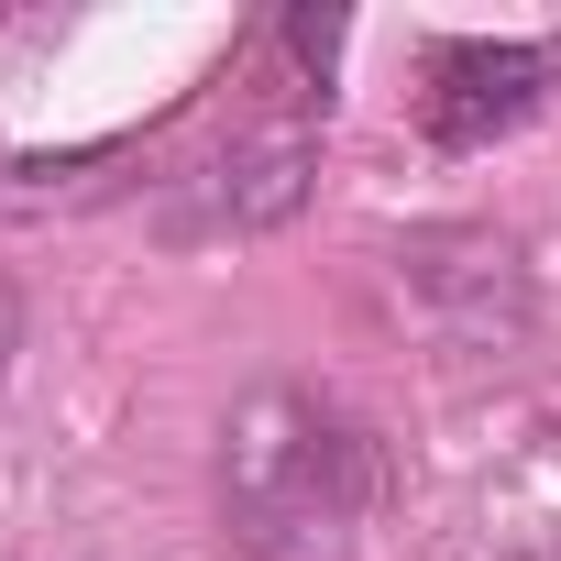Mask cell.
I'll return each mask as SVG.
<instances>
[{
    "label": "cell",
    "mask_w": 561,
    "mask_h": 561,
    "mask_svg": "<svg viewBox=\"0 0 561 561\" xmlns=\"http://www.w3.org/2000/svg\"><path fill=\"white\" fill-rule=\"evenodd\" d=\"M397 275L440 309V331H451L462 353H495V331L528 320V275H517V253H506L495 231H430V242L397 253Z\"/></svg>",
    "instance_id": "4"
},
{
    "label": "cell",
    "mask_w": 561,
    "mask_h": 561,
    "mask_svg": "<svg viewBox=\"0 0 561 561\" xmlns=\"http://www.w3.org/2000/svg\"><path fill=\"white\" fill-rule=\"evenodd\" d=\"M550 89H561V45L451 34V45H430V67H419V133H430L440 154H484V144L517 133Z\"/></svg>",
    "instance_id": "3"
},
{
    "label": "cell",
    "mask_w": 561,
    "mask_h": 561,
    "mask_svg": "<svg viewBox=\"0 0 561 561\" xmlns=\"http://www.w3.org/2000/svg\"><path fill=\"white\" fill-rule=\"evenodd\" d=\"M320 133H331V89H275L253 122H231L187 176H176V231L187 242H242L298 220L320 187Z\"/></svg>",
    "instance_id": "2"
},
{
    "label": "cell",
    "mask_w": 561,
    "mask_h": 561,
    "mask_svg": "<svg viewBox=\"0 0 561 561\" xmlns=\"http://www.w3.org/2000/svg\"><path fill=\"white\" fill-rule=\"evenodd\" d=\"M386 506V440L353 397L275 375L220 419V528L253 561H353Z\"/></svg>",
    "instance_id": "1"
},
{
    "label": "cell",
    "mask_w": 561,
    "mask_h": 561,
    "mask_svg": "<svg viewBox=\"0 0 561 561\" xmlns=\"http://www.w3.org/2000/svg\"><path fill=\"white\" fill-rule=\"evenodd\" d=\"M12 353H23V298H12V275H0V375H12Z\"/></svg>",
    "instance_id": "5"
}]
</instances>
